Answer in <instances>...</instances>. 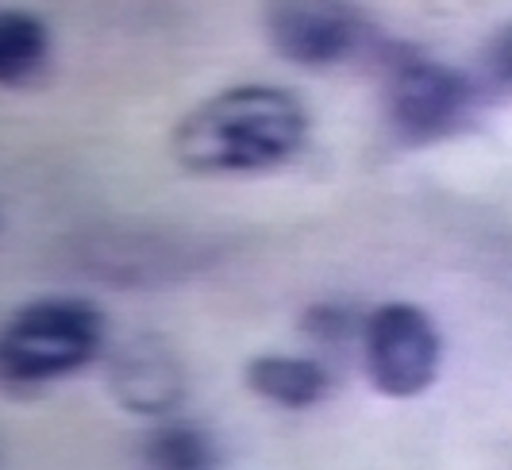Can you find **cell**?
<instances>
[{
  "label": "cell",
  "mask_w": 512,
  "mask_h": 470,
  "mask_svg": "<svg viewBox=\"0 0 512 470\" xmlns=\"http://www.w3.org/2000/svg\"><path fill=\"white\" fill-rule=\"evenodd\" d=\"M308 143V108L282 85H231L193 105L170 131V155L193 178L278 170Z\"/></svg>",
  "instance_id": "obj_1"
},
{
  "label": "cell",
  "mask_w": 512,
  "mask_h": 470,
  "mask_svg": "<svg viewBox=\"0 0 512 470\" xmlns=\"http://www.w3.org/2000/svg\"><path fill=\"white\" fill-rule=\"evenodd\" d=\"M108 320L89 297H35L8 316L0 332V386L31 397L70 378L104 351Z\"/></svg>",
  "instance_id": "obj_2"
},
{
  "label": "cell",
  "mask_w": 512,
  "mask_h": 470,
  "mask_svg": "<svg viewBox=\"0 0 512 470\" xmlns=\"http://www.w3.org/2000/svg\"><path fill=\"white\" fill-rule=\"evenodd\" d=\"M382 105L393 135L409 147H424L459 135L470 112L482 105V89L455 66L393 47L385 58Z\"/></svg>",
  "instance_id": "obj_3"
},
{
  "label": "cell",
  "mask_w": 512,
  "mask_h": 470,
  "mask_svg": "<svg viewBox=\"0 0 512 470\" xmlns=\"http://www.w3.org/2000/svg\"><path fill=\"white\" fill-rule=\"evenodd\" d=\"M362 366L370 386L393 397L409 401L436 386L443 366V336L436 320L412 301H385L366 316L362 332Z\"/></svg>",
  "instance_id": "obj_4"
},
{
  "label": "cell",
  "mask_w": 512,
  "mask_h": 470,
  "mask_svg": "<svg viewBox=\"0 0 512 470\" xmlns=\"http://www.w3.org/2000/svg\"><path fill=\"white\" fill-rule=\"evenodd\" d=\"M262 27H266L270 51L301 70H324L335 62H347L351 54L370 47V35H374V27L366 24L359 8L332 4V0L266 4Z\"/></svg>",
  "instance_id": "obj_5"
},
{
  "label": "cell",
  "mask_w": 512,
  "mask_h": 470,
  "mask_svg": "<svg viewBox=\"0 0 512 470\" xmlns=\"http://www.w3.org/2000/svg\"><path fill=\"white\" fill-rule=\"evenodd\" d=\"M108 393L135 417H170L185 401V363L162 336H135L108 355Z\"/></svg>",
  "instance_id": "obj_6"
},
{
  "label": "cell",
  "mask_w": 512,
  "mask_h": 470,
  "mask_svg": "<svg viewBox=\"0 0 512 470\" xmlns=\"http://www.w3.org/2000/svg\"><path fill=\"white\" fill-rule=\"evenodd\" d=\"M243 382L255 397L278 405V409H312L332 390V374L320 359L274 355V351H262L243 366Z\"/></svg>",
  "instance_id": "obj_7"
},
{
  "label": "cell",
  "mask_w": 512,
  "mask_h": 470,
  "mask_svg": "<svg viewBox=\"0 0 512 470\" xmlns=\"http://www.w3.org/2000/svg\"><path fill=\"white\" fill-rule=\"evenodd\" d=\"M47 66H51L47 24L35 12L4 8L0 12V85L4 89H31L47 78Z\"/></svg>",
  "instance_id": "obj_8"
},
{
  "label": "cell",
  "mask_w": 512,
  "mask_h": 470,
  "mask_svg": "<svg viewBox=\"0 0 512 470\" xmlns=\"http://www.w3.org/2000/svg\"><path fill=\"white\" fill-rule=\"evenodd\" d=\"M147 470H216V444L189 420H162L143 440Z\"/></svg>",
  "instance_id": "obj_9"
},
{
  "label": "cell",
  "mask_w": 512,
  "mask_h": 470,
  "mask_svg": "<svg viewBox=\"0 0 512 470\" xmlns=\"http://www.w3.org/2000/svg\"><path fill=\"white\" fill-rule=\"evenodd\" d=\"M478 89L486 97H512V20L497 27L478 54Z\"/></svg>",
  "instance_id": "obj_10"
},
{
  "label": "cell",
  "mask_w": 512,
  "mask_h": 470,
  "mask_svg": "<svg viewBox=\"0 0 512 470\" xmlns=\"http://www.w3.org/2000/svg\"><path fill=\"white\" fill-rule=\"evenodd\" d=\"M301 332L312 336L316 343H324V347H347L355 336L366 332V320H359V316L351 313L347 305H339V301H320V305L305 309Z\"/></svg>",
  "instance_id": "obj_11"
}]
</instances>
